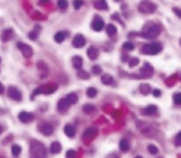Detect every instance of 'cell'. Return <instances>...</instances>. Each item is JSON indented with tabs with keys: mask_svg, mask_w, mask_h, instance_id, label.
I'll return each instance as SVG.
<instances>
[{
	"mask_svg": "<svg viewBox=\"0 0 181 158\" xmlns=\"http://www.w3.org/2000/svg\"><path fill=\"white\" fill-rule=\"evenodd\" d=\"M160 33V28L158 25H155L153 22H147L143 27V31L141 33V36L148 39H153V38H157Z\"/></svg>",
	"mask_w": 181,
	"mask_h": 158,
	"instance_id": "cell-1",
	"label": "cell"
},
{
	"mask_svg": "<svg viewBox=\"0 0 181 158\" xmlns=\"http://www.w3.org/2000/svg\"><path fill=\"white\" fill-rule=\"evenodd\" d=\"M30 151H31V158H46L47 156V149L45 145L41 144L39 141H31Z\"/></svg>",
	"mask_w": 181,
	"mask_h": 158,
	"instance_id": "cell-2",
	"label": "cell"
},
{
	"mask_svg": "<svg viewBox=\"0 0 181 158\" xmlns=\"http://www.w3.org/2000/svg\"><path fill=\"white\" fill-rule=\"evenodd\" d=\"M138 10H139V12L145 14V15L153 14L155 10H157V5H155L153 1H150V0H142L138 5Z\"/></svg>",
	"mask_w": 181,
	"mask_h": 158,
	"instance_id": "cell-3",
	"label": "cell"
},
{
	"mask_svg": "<svg viewBox=\"0 0 181 158\" xmlns=\"http://www.w3.org/2000/svg\"><path fill=\"white\" fill-rule=\"evenodd\" d=\"M161 45L159 43H147L142 48V53L145 55H157L161 52Z\"/></svg>",
	"mask_w": 181,
	"mask_h": 158,
	"instance_id": "cell-4",
	"label": "cell"
},
{
	"mask_svg": "<svg viewBox=\"0 0 181 158\" xmlns=\"http://www.w3.org/2000/svg\"><path fill=\"white\" fill-rule=\"evenodd\" d=\"M57 91V85L55 84H48V85H43L39 88L34 91V95H32V98H35L37 95H52Z\"/></svg>",
	"mask_w": 181,
	"mask_h": 158,
	"instance_id": "cell-5",
	"label": "cell"
},
{
	"mask_svg": "<svg viewBox=\"0 0 181 158\" xmlns=\"http://www.w3.org/2000/svg\"><path fill=\"white\" fill-rule=\"evenodd\" d=\"M138 129L141 130V132L144 135V136H148V137H154L155 135H157V130H155L153 126L148 125V124H137Z\"/></svg>",
	"mask_w": 181,
	"mask_h": 158,
	"instance_id": "cell-6",
	"label": "cell"
},
{
	"mask_svg": "<svg viewBox=\"0 0 181 158\" xmlns=\"http://www.w3.org/2000/svg\"><path fill=\"white\" fill-rule=\"evenodd\" d=\"M7 96L16 102H20L22 99V93L20 92V89L18 87H14V86H10L7 88Z\"/></svg>",
	"mask_w": 181,
	"mask_h": 158,
	"instance_id": "cell-7",
	"label": "cell"
},
{
	"mask_svg": "<svg viewBox=\"0 0 181 158\" xmlns=\"http://www.w3.org/2000/svg\"><path fill=\"white\" fill-rule=\"evenodd\" d=\"M96 135H97V129L89 128V129H86L83 132V136H81V139H83V141H85V142H90V141L96 137Z\"/></svg>",
	"mask_w": 181,
	"mask_h": 158,
	"instance_id": "cell-8",
	"label": "cell"
},
{
	"mask_svg": "<svg viewBox=\"0 0 181 158\" xmlns=\"http://www.w3.org/2000/svg\"><path fill=\"white\" fill-rule=\"evenodd\" d=\"M18 48L20 49V52L22 53V55L25 56V58H31L32 55H34V49H32L28 44H26V43H22V42H20V43H18Z\"/></svg>",
	"mask_w": 181,
	"mask_h": 158,
	"instance_id": "cell-9",
	"label": "cell"
},
{
	"mask_svg": "<svg viewBox=\"0 0 181 158\" xmlns=\"http://www.w3.org/2000/svg\"><path fill=\"white\" fill-rule=\"evenodd\" d=\"M139 75H141V77L142 79H148V77H150L152 75H153V68H152V65L149 63H144L143 64V68L141 69V71H139Z\"/></svg>",
	"mask_w": 181,
	"mask_h": 158,
	"instance_id": "cell-10",
	"label": "cell"
},
{
	"mask_svg": "<svg viewBox=\"0 0 181 158\" xmlns=\"http://www.w3.org/2000/svg\"><path fill=\"white\" fill-rule=\"evenodd\" d=\"M105 27V23H104V20L100 17V16H95L93 22H91V28L96 32H100L102 31V28Z\"/></svg>",
	"mask_w": 181,
	"mask_h": 158,
	"instance_id": "cell-11",
	"label": "cell"
},
{
	"mask_svg": "<svg viewBox=\"0 0 181 158\" xmlns=\"http://www.w3.org/2000/svg\"><path fill=\"white\" fill-rule=\"evenodd\" d=\"M38 130L41 131V134L45 135V136H51L53 134V126L51 125V124H47V123H43V124H41V125L38 126Z\"/></svg>",
	"mask_w": 181,
	"mask_h": 158,
	"instance_id": "cell-12",
	"label": "cell"
},
{
	"mask_svg": "<svg viewBox=\"0 0 181 158\" xmlns=\"http://www.w3.org/2000/svg\"><path fill=\"white\" fill-rule=\"evenodd\" d=\"M85 45V38L81 35H77L73 38V47L74 48H83Z\"/></svg>",
	"mask_w": 181,
	"mask_h": 158,
	"instance_id": "cell-13",
	"label": "cell"
},
{
	"mask_svg": "<svg viewBox=\"0 0 181 158\" xmlns=\"http://www.w3.org/2000/svg\"><path fill=\"white\" fill-rule=\"evenodd\" d=\"M69 107H70V103L67 101V98H62V99H59L58 104H57V108H58V110H59L61 113L67 112Z\"/></svg>",
	"mask_w": 181,
	"mask_h": 158,
	"instance_id": "cell-14",
	"label": "cell"
},
{
	"mask_svg": "<svg viewBox=\"0 0 181 158\" xmlns=\"http://www.w3.org/2000/svg\"><path fill=\"white\" fill-rule=\"evenodd\" d=\"M34 114H31V113H28V112H21L20 114H19V119H20V121H22V123H30V121H32L34 120Z\"/></svg>",
	"mask_w": 181,
	"mask_h": 158,
	"instance_id": "cell-15",
	"label": "cell"
},
{
	"mask_svg": "<svg viewBox=\"0 0 181 158\" xmlns=\"http://www.w3.org/2000/svg\"><path fill=\"white\" fill-rule=\"evenodd\" d=\"M12 37H14V31L11 28H6L1 33V40H3L4 43H6L7 40H10Z\"/></svg>",
	"mask_w": 181,
	"mask_h": 158,
	"instance_id": "cell-16",
	"label": "cell"
},
{
	"mask_svg": "<svg viewBox=\"0 0 181 158\" xmlns=\"http://www.w3.org/2000/svg\"><path fill=\"white\" fill-rule=\"evenodd\" d=\"M72 63H73V66H74V68H75L77 70H80V69H81V66H83V58L79 56V55L73 56Z\"/></svg>",
	"mask_w": 181,
	"mask_h": 158,
	"instance_id": "cell-17",
	"label": "cell"
},
{
	"mask_svg": "<svg viewBox=\"0 0 181 158\" xmlns=\"http://www.w3.org/2000/svg\"><path fill=\"white\" fill-rule=\"evenodd\" d=\"M158 112V107L157 105H148L147 108H144V109L142 110V114L144 115H154L157 114Z\"/></svg>",
	"mask_w": 181,
	"mask_h": 158,
	"instance_id": "cell-18",
	"label": "cell"
},
{
	"mask_svg": "<svg viewBox=\"0 0 181 158\" xmlns=\"http://www.w3.org/2000/svg\"><path fill=\"white\" fill-rule=\"evenodd\" d=\"M88 56L90 58L91 60H95L96 58L99 56V49L96 47H89L88 48Z\"/></svg>",
	"mask_w": 181,
	"mask_h": 158,
	"instance_id": "cell-19",
	"label": "cell"
},
{
	"mask_svg": "<svg viewBox=\"0 0 181 158\" xmlns=\"http://www.w3.org/2000/svg\"><path fill=\"white\" fill-rule=\"evenodd\" d=\"M101 81H102L104 85H107V86L115 85V80H113V77L111 76V75H109V74H104L102 76H101Z\"/></svg>",
	"mask_w": 181,
	"mask_h": 158,
	"instance_id": "cell-20",
	"label": "cell"
},
{
	"mask_svg": "<svg viewBox=\"0 0 181 158\" xmlns=\"http://www.w3.org/2000/svg\"><path fill=\"white\" fill-rule=\"evenodd\" d=\"M94 6H95V9H97V10H107L109 9L107 3H106L105 0H95Z\"/></svg>",
	"mask_w": 181,
	"mask_h": 158,
	"instance_id": "cell-21",
	"label": "cell"
},
{
	"mask_svg": "<svg viewBox=\"0 0 181 158\" xmlns=\"http://www.w3.org/2000/svg\"><path fill=\"white\" fill-rule=\"evenodd\" d=\"M64 134L68 137H74L75 136V129H74V126L70 125V124H67V125L64 126Z\"/></svg>",
	"mask_w": 181,
	"mask_h": 158,
	"instance_id": "cell-22",
	"label": "cell"
},
{
	"mask_svg": "<svg viewBox=\"0 0 181 158\" xmlns=\"http://www.w3.org/2000/svg\"><path fill=\"white\" fill-rule=\"evenodd\" d=\"M139 91H141V93L143 96H148L152 92V87H150V85H148V84H141V86H139Z\"/></svg>",
	"mask_w": 181,
	"mask_h": 158,
	"instance_id": "cell-23",
	"label": "cell"
},
{
	"mask_svg": "<svg viewBox=\"0 0 181 158\" xmlns=\"http://www.w3.org/2000/svg\"><path fill=\"white\" fill-rule=\"evenodd\" d=\"M67 37H68L67 32H58V33H55L54 35V40L57 43H62V42H64V39Z\"/></svg>",
	"mask_w": 181,
	"mask_h": 158,
	"instance_id": "cell-24",
	"label": "cell"
},
{
	"mask_svg": "<svg viewBox=\"0 0 181 158\" xmlns=\"http://www.w3.org/2000/svg\"><path fill=\"white\" fill-rule=\"evenodd\" d=\"M62 151V145L59 144V142H53L52 145H51V152L53 153V154H57V153H59Z\"/></svg>",
	"mask_w": 181,
	"mask_h": 158,
	"instance_id": "cell-25",
	"label": "cell"
},
{
	"mask_svg": "<svg viewBox=\"0 0 181 158\" xmlns=\"http://www.w3.org/2000/svg\"><path fill=\"white\" fill-rule=\"evenodd\" d=\"M106 33H107L109 36H115V35L117 33L116 26H115V25H112V23L107 25V26H106Z\"/></svg>",
	"mask_w": 181,
	"mask_h": 158,
	"instance_id": "cell-26",
	"label": "cell"
},
{
	"mask_svg": "<svg viewBox=\"0 0 181 158\" xmlns=\"http://www.w3.org/2000/svg\"><path fill=\"white\" fill-rule=\"evenodd\" d=\"M120 149L122 152H127L129 149V144L127 140H121L120 141Z\"/></svg>",
	"mask_w": 181,
	"mask_h": 158,
	"instance_id": "cell-27",
	"label": "cell"
},
{
	"mask_svg": "<svg viewBox=\"0 0 181 158\" xmlns=\"http://www.w3.org/2000/svg\"><path fill=\"white\" fill-rule=\"evenodd\" d=\"M65 98H67V101L70 103V105L75 104L78 102V96H77V93H69Z\"/></svg>",
	"mask_w": 181,
	"mask_h": 158,
	"instance_id": "cell-28",
	"label": "cell"
},
{
	"mask_svg": "<svg viewBox=\"0 0 181 158\" xmlns=\"http://www.w3.org/2000/svg\"><path fill=\"white\" fill-rule=\"evenodd\" d=\"M95 110H96V108H95L93 104H85V105L83 107V112H84L85 114H93Z\"/></svg>",
	"mask_w": 181,
	"mask_h": 158,
	"instance_id": "cell-29",
	"label": "cell"
},
{
	"mask_svg": "<svg viewBox=\"0 0 181 158\" xmlns=\"http://www.w3.org/2000/svg\"><path fill=\"white\" fill-rule=\"evenodd\" d=\"M11 153H12V156H15V157H18L20 153H21V146L20 145H12V147H11Z\"/></svg>",
	"mask_w": 181,
	"mask_h": 158,
	"instance_id": "cell-30",
	"label": "cell"
},
{
	"mask_svg": "<svg viewBox=\"0 0 181 158\" xmlns=\"http://www.w3.org/2000/svg\"><path fill=\"white\" fill-rule=\"evenodd\" d=\"M96 95H97V89H96V88H94V87H89V88L86 89V96H88L89 98H94V97H96Z\"/></svg>",
	"mask_w": 181,
	"mask_h": 158,
	"instance_id": "cell-31",
	"label": "cell"
},
{
	"mask_svg": "<svg viewBox=\"0 0 181 158\" xmlns=\"http://www.w3.org/2000/svg\"><path fill=\"white\" fill-rule=\"evenodd\" d=\"M77 75H78V77L81 79V80H88V79L90 77V75H89L86 71H84V70H78Z\"/></svg>",
	"mask_w": 181,
	"mask_h": 158,
	"instance_id": "cell-32",
	"label": "cell"
},
{
	"mask_svg": "<svg viewBox=\"0 0 181 158\" xmlns=\"http://www.w3.org/2000/svg\"><path fill=\"white\" fill-rule=\"evenodd\" d=\"M147 149H148V152H149L150 154H157V153H158V147L155 146V145H153V144L148 145Z\"/></svg>",
	"mask_w": 181,
	"mask_h": 158,
	"instance_id": "cell-33",
	"label": "cell"
},
{
	"mask_svg": "<svg viewBox=\"0 0 181 158\" xmlns=\"http://www.w3.org/2000/svg\"><path fill=\"white\" fill-rule=\"evenodd\" d=\"M37 69H39L42 72H48V68H47V65L43 61H38L37 63Z\"/></svg>",
	"mask_w": 181,
	"mask_h": 158,
	"instance_id": "cell-34",
	"label": "cell"
},
{
	"mask_svg": "<svg viewBox=\"0 0 181 158\" xmlns=\"http://www.w3.org/2000/svg\"><path fill=\"white\" fill-rule=\"evenodd\" d=\"M57 4H58V7L61 10H65L68 7V1L67 0H58V3Z\"/></svg>",
	"mask_w": 181,
	"mask_h": 158,
	"instance_id": "cell-35",
	"label": "cell"
},
{
	"mask_svg": "<svg viewBox=\"0 0 181 158\" xmlns=\"http://www.w3.org/2000/svg\"><path fill=\"white\" fill-rule=\"evenodd\" d=\"M138 63H139V59L138 58H131V59L128 60V65L131 66V68H134V66H137L138 65Z\"/></svg>",
	"mask_w": 181,
	"mask_h": 158,
	"instance_id": "cell-36",
	"label": "cell"
},
{
	"mask_svg": "<svg viewBox=\"0 0 181 158\" xmlns=\"http://www.w3.org/2000/svg\"><path fill=\"white\" fill-rule=\"evenodd\" d=\"M123 49H125V51L131 52V51H133V49H134V44L132 42H126L125 44H123Z\"/></svg>",
	"mask_w": 181,
	"mask_h": 158,
	"instance_id": "cell-37",
	"label": "cell"
},
{
	"mask_svg": "<svg viewBox=\"0 0 181 158\" xmlns=\"http://www.w3.org/2000/svg\"><path fill=\"white\" fill-rule=\"evenodd\" d=\"M172 99H174L175 104L181 105V93H175L174 96H172Z\"/></svg>",
	"mask_w": 181,
	"mask_h": 158,
	"instance_id": "cell-38",
	"label": "cell"
},
{
	"mask_svg": "<svg viewBox=\"0 0 181 158\" xmlns=\"http://www.w3.org/2000/svg\"><path fill=\"white\" fill-rule=\"evenodd\" d=\"M37 28H38V26H36V28H35V31H32V32H30L28 33V37H30V39H36L37 37H38V32H37Z\"/></svg>",
	"mask_w": 181,
	"mask_h": 158,
	"instance_id": "cell-39",
	"label": "cell"
},
{
	"mask_svg": "<svg viewBox=\"0 0 181 158\" xmlns=\"http://www.w3.org/2000/svg\"><path fill=\"white\" fill-rule=\"evenodd\" d=\"M73 4H74V7H75L77 10H79L80 7L83 6L84 3H83V0H74V3H73Z\"/></svg>",
	"mask_w": 181,
	"mask_h": 158,
	"instance_id": "cell-40",
	"label": "cell"
},
{
	"mask_svg": "<svg viewBox=\"0 0 181 158\" xmlns=\"http://www.w3.org/2000/svg\"><path fill=\"white\" fill-rule=\"evenodd\" d=\"M95 75H100L101 72H102V70H101V68L100 66H97V65H95V66H93V70H91Z\"/></svg>",
	"mask_w": 181,
	"mask_h": 158,
	"instance_id": "cell-41",
	"label": "cell"
},
{
	"mask_svg": "<svg viewBox=\"0 0 181 158\" xmlns=\"http://www.w3.org/2000/svg\"><path fill=\"white\" fill-rule=\"evenodd\" d=\"M175 145L176 146H181V131L177 134V136H176V139H175Z\"/></svg>",
	"mask_w": 181,
	"mask_h": 158,
	"instance_id": "cell-42",
	"label": "cell"
},
{
	"mask_svg": "<svg viewBox=\"0 0 181 158\" xmlns=\"http://www.w3.org/2000/svg\"><path fill=\"white\" fill-rule=\"evenodd\" d=\"M74 157H75V151H74V149L67 151V158H74Z\"/></svg>",
	"mask_w": 181,
	"mask_h": 158,
	"instance_id": "cell-43",
	"label": "cell"
},
{
	"mask_svg": "<svg viewBox=\"0 0 181 158\" xmlns=\"http://www.w3.org/2000/svg\"><path fill=\"white\" fill-rule=\"evenodd\" d=\"M172 11L175 12V15L177 16V17L181 19V9H179V7H174V9H172Z\"/></svg>",
	"mask_w": 181,
	"mask_h": 158,
	"instance_id": "cell-44",
	"label": "cell"
},
{
	"mask_svg": "<svg viewBox=\"0 0 181 158\" xmlns=\"http://www.w3.org/2000/svg\"><path fill=\"white\" fill-rule=\"evenodd\" d=\"M152 93H153L154 97H160V96H161V91H160V89H153Z\"/></svg>",
	"mask_w": 181,
	"mask_h": 158,
	"instance_id": "cell-45",
	"label": "cell"
},
{
	"mask_svg": "<svg viewBox=\"0 0 181 158\" xmlns=\"http://www.w3.org/2000/svg\"><path fill=\"white\" fill-rule=\"evenodd\" d=\"M106 158H120L117 154H115V153H112V154H109L107 157H106Z\"/></svg>",
	"mask_w": 181,
	"mask_h": 158,
	"instance_id": "cell-46",
	"label": "cell"
},
{
	"mask_svg": "<svg viewBox=\"0 0 181 158\" xmlns=\"http://www.w3.org/2000/svg\"><path fill=\"white\" fill-rule=\"evenodd\" d=\"M3 93H4V86L1 82H0V95H3Z\"/></svg>",
	"mask_w": 181,
	"mask_h": 158,
	"instance_id": "cell-47",
	"label": "cell"
},
{
	"mask_svg": "<svg viewBox=\"0 0 181 158\" xmlns=\"http://www.w3.org/2000/svg\"><path fill=\"white\" fill-rule=\"evenodd\" d=\"M48 1H49V0H39V3H41V4H43V5H45V4H47Z\"/></svg>",
	"mask_w": 181,
	"mask_h": 158,
	"instance_id": "cell-48",
	"label": "cell"
},
{
	"mask_svg": "<svg viewBox=\"0 0 181 158\" xmlns=\"http://www.w3.org/2000/svg\"><path fill=\"white\" fill-rule=\"evenodd\" d=\"M122 60H123V61H127V60H128L127 55H123V56H122Z\"/></svg>",
	"mask_w": 181,
	"mask_h": 158,
	"instance_id": "cell-49",
	"label": "cell"
},
{
	"mask_svg": "<svg viewBox=\"0 0 181 158\" xmlns=\"http://www.w3.org/2000/svg\"><path fill=\"white\" fill-rule=\"evenodd\" d=\"M134 158H143V157H141V156H137V157H134Z\"/></svg>",
	"mask_w": 181,
	"mask_h": 158,
	"instance_id": "cell-50",
	"label": "cell"
},
{
	"mask_svg": "<svg viewBox=\"0 0 181 158\" xmlns=\"http://www.w3.org/2000/svg\"><path fill=\"white\" fill-rule=\"evenodd\" d=\"M1 131H3V129H1V126H0V134H1Z\"/></svg>",
	"mask_w": 181,
	"mask_h": 158,
	"instance_id": "cell-51",
	"label": "cell"
},
{
	"mask_svg": "<svg viewBox=\"0 0 181 158\" xmlns=\"http://www.w3.org/2000/svg\"><path fill=\"white\" fill-rule=\"evenodd\" d=\"M115 1H121V0H115Z\"/></svg>",
	"mask_w": 181,
	"mask_h": 158,
	"instance_id": "cell-52",
	"label": "cell"
},
{
	"mask_svg": "<svg viewBox=\"0 0 181 158\" xmlns=\"http://www.w3.org/2000/svg\"><path fill=\"white\" fill-rule=\"evenodd\" d=\"M0 61H1V58H0Z\"/></svg>",
	"mask_w": 181,
	"mask_h": 158,
	"instance_id": "cell-53",
	"label": "cell"
}]
</instances>
